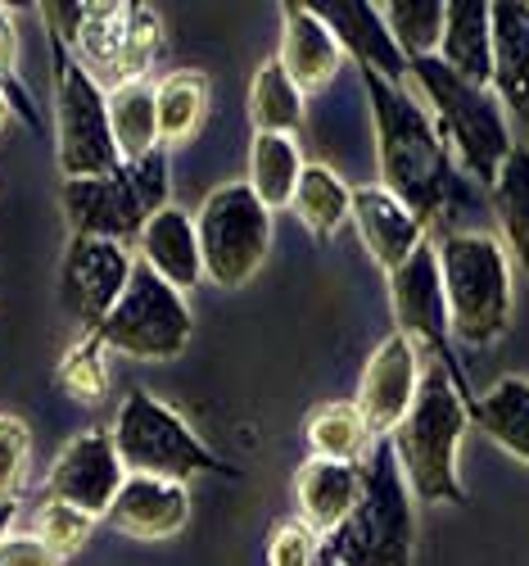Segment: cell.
Here are the masks:
<instances>
[{
  "mask_svg": "<svg viewBox=\"0 0 529 566\" xmlns=\"http://www.w3.org/2000/svg\"><path fill=\"white\" fill-rule=\"evenodd\" d=\"M367 109L375 132V164L380 186L399 196L421 227L435 222L457 196V164L444 146V136L430 118V109L408 91V82H390L362 69Z\"/></svg>",
  "mask_w": 529,
  "mask_h": 566,
  "instance_id": "1",
  "label": "cell"
},
{
  "mask_svg": "<svg viewBox=\"0 0 529 566\" xmlns=\"http://www.w3.org/2000/svg\"><path fill=\"white\" fill-rule=\"evenodd\" d=\"M470 421V399L453 381L444 363L421 367V390L390 436L399 471L421 503H466V490L457 481V449Z\"/></svg>",
  "mask_w": 529,
  "mask_h": 566,
  "instance_id": "2",
  "label": "cell"
},
{
  "mask_svg": "<svg viewBox=\"0 0 529 566\" xmlns=\"http://www.w3.org/2000/svg\"><path fill=\"white\" fill-rule=\"evenodd\" d=\"M358 476H362V494L349 512V522L326 539V557L335 566H412L416 512L394 444L375 440L358 467Z\"/></svg>",
  "mask_w": 529,
  "mask_h": 566,
  "instance_id": "3",
  "label": "cell"
},
{
  "mask_svg": "<svg viewBox=\"0 0 529 566\" xmlns=\"http://www.w3.org/2000/svg\"><path fill=\"white\" fill-rule=\"evenodd\" d=\"M408 82L421 86V105L435 118L444 146L453 155V164L479 181L494 186L507 155H511V127H507V109L498 105V96L489 86H470L457 73H448L435 55L408 64Z\"/></svg>",
  "mask_w": 529,
  "mask_h": 566,
  "instance_id": "4",
  "label": "cell"
},
{
  "mask_svg": "<svg viewBox=\"0 0 529 566\" xmlns=\"http://www.w3.org/2000/svg\"><path fill=\"white\" fill-rule=\"evenodd\" d=\"M444 300H448V332L485 349L511 322V259L498 235L489 231H448L435 245Z\"/></svg>",
  "mask_w": 529,
  "mask_h": 566,
  "instance_id": "5",
  "label": "cell"
},
{
  "mask_svg": "<svg viewBox=\"0 0 529 566\" xmlns=\"http://www.w3.org/2000/svg\"><path fill=\"white\" fill-rule=\"evenodd\" d=\"M45 19L68 55L109 91L146 82L159 55V14L150 6H45Z\"/></svg>",
  "mask_w": 529,
  "mask_h": 566,
  "instance_id": "6",
  "label": "cell"
},
{
  "mask_svg": "<svg viewBox=\"0 0 529 566\" xmlns=\"http://www.w3.org/2000/svg\"><path fill=\"white\" fill-rule=\"evenodd\" d=\"M60 205H64L73 235L127 245L159 209H168V155L159 150L140 164H123L109 177L64 181Z\"/></svg>",
  "mask_w": 529,
  "mask_h": 566,
  "instance_id": "7",
  "label": "cell"
},
{
  "mask_svg": "<svg viewBox=\"0 0 529 566\" xmlns=\"http://www.w3.org/2000/svg\"><path fill=\"white\" fill-rule=\"evenodd\" d=\"M109 440L127 476H155V481L186 485L190 476H204V471H226L213 458V449L181 421V412L155 399L150 390H131L123 399Z\"/></svg>",
  "mask_w": 529,
  "mask_h": 566,
  "instance_id": "8",
  "label": "cell"
},
{
  "mask_svg": "<svg viewBox=\"0 0 529 566\" xmlns=\"http://www.w3.org/2000/svg\"><path fill=\"white\" fill-rule=\"evenodd\" d=\"M204 276L222 291H240L258 276L272 250V213L250 191V181H226L204 196L195 213Z\"/></svg>",
  "mask_w": 529,
  "mask_h": 566,
  "instance_id": "9",
  "label": "cell"
},
{
  "mask_svg": "<svg viewBox=\"0 0 529 566\" xmlns=\"http://www.w3.org/2000/svg\"><path fill=\"white\" fill-rule=\"evenodd\" d=\"M195 332V317L181 291H172L168 281H159L146 263L131 268V281L123 300L109 308V317L100 322V336L109 354L123 358H140V363H168L190 345Z\"/></svg>",
  "mask_w": 529,
  "mask_h": 566,
  "instance_id": "10",
  "label": "cell"
},
{
  "mask_svg": "<svg viewBox=\"0 0 529 566\" xmlns=\"http://www.w3.org/2000/svg\"><path fill=\"white\" fill-rule=\"evenodd\" d=\"M55 41V146H60V172L64 181L77 177H109L123 168L114 136H109V101L105 86L95 82L73 55L68 45Z\"/></svg>",
  "mask_w": 529,
  "mask_h": 566,
  "instance_id": "11",
  "label": "cell"
},
{
  "mask_svg": "<svg viewBox=\"0 0 529 566\" xmlns=\"http://www.w3.org/2000/svg\"><path fill=\"white\" fill-rule=\"evenodd\" d=\"M131 268H136V259L127 254V245L91 241V235H73L68 241L64 268H60V300H64L68 317L82 326V336L100 332V322L127 291Z\"/></svg>",
  "mask_w": 529,
  "mask_h": 566,
  "instance_id": "12",
  "label": "cell"
},
{
  "mask_svg": "<svg viewBox=\"0 0 529 566\" xmlns=\"http://www.w3.org/2000/svg\"><path fill=\"white\" fill-rule=\"evenodd\" d=\"M390 308H394V326L399 336L416 345V354H444L448 358V300H444V276H440V254L430 241H421V250L390 272Z\"/></svg>",
  "mask_w": 529,
  "mask_h": 566,
  "instance_id": "13",
  "label": "cell"
},
{
  "mask_svg": "<svg viewBox=\"0 0 529 566\" xmlns=\"http://www.w3.org/2000/svg\"><path fill=\"white\" fill-rule=\"evenodd\" d=\"M127 481V471L114 453L109 431H77L60 458L51 462V476H45V499H60L68 507H82L95 522H105L109 503L118 499Z\"/></svg>",
  "mask_w": 529,
  "mask_h": 566,
  "instance_id": "14",
  "label": "cell"
},
{
  "mask_svg": "<svg viewBox=\"0 0 529 566\" xmlns=\"http://www.w3.org/2000/svg\"><path fill=\"white\" fill-rule=\"evenodd\" d=\"M421 367H425V358L399 332L384 336L371 349L353 403H358V412H362V421L371 427L375 440H390L399 431V421L408 417V408H412V399L421 390Z\"/></svg>",
  "mask_w": 529,
  "mask_h": 566,
  "instance_id": "15",
  "label": "cell"
},
{
  "mask_svg": "<svg viewBox=\"0 0 529 566\" xmlns=\"http://www.w3.org/2000/svg\"><path fill=\"white\" fill-rule=\"evenodd\" d=\"M276 64L299 86V96H317V91H326L335 77H340L345 51L308 6L285 0L281 6V55H276Z\"/></svg>",
  "mask_w": 529,
  "mask_h": 566,
  "instance_id": "16",
  "label": "cell"
},
{
  "mask_svg": "<svg viewBox=\"0 0 529 566\" xmlns=\"http://www.w3.org/2000/svg\"><path fill=\"white\" fill-rule=\"evenodd\" d=\"M308 10L330 28L340 51L358 60V69H371L390 82H408V60L399 55V45L375 6H367V0H313Z\"/></svg>",
  "mask_w": 529,
  "mask_h": 566,
  "instance_id": "17",
  "label": "cell"
},
{
  "mask_svg": "<svg viewBox=\"0 0 529 566\" xmlns=\"http://www.w3.org/2000/svg\"><path fill=\"white\" fill-rule=\"evenodd\" d=\"M349 218H353L358 241L384 272L403 268L425 241V227L416 222V213L399 196L384 191V186H353Z\"/></svg>",
  "mask_w": 529,
  "mask_h": 566,
  "instance_id": "18",
  "label": "cell"
},
{
  "mask_svg": "<svg viewBox=\"0 0 529 566\" xmlns=\"http://www.w3.org/2000/svg\"><path fill=\"white\" fill-rule=\"evenodd\" d=\"M105 522L131 539H172L190 522V490L177 481L127 476L118 499L105 512Z\"/></svg>",
  "mask_w": 529,
  "mask_h": 566,
  "instance_id": "19",
  "label": "cell"
},
{
  "mask_svg": "<svg viewBox=\"0 0 529 566\" xmlns=\"http://www.w3.org/2000/svg\"><path fill=\"white\" fill-rule=\"evenodd\" d=\"M136 250H140L136 263H146L159 281H168V286L181 291V295H186V291H195L200 281H204V259H200L195 218L181 213L177 205L159 209L146 227H140Z\"/></svg>",
  "mask_w": 529,
  "mask_h": 566,
  "instance_id": "20",
  "label": "cell"
},
{
  "mask_svg": "<svg viewBox=\"0 0 529 566\" xmlns=\"http://www.w3.org/2000/svg\"><path fill=\"white\" fill-rule=\"evenodd\" d=\"M362 494V476L358 467L345 462H326V458H308L295 471V507H299V522L321 539H330L349 522V512Z\"/></svg>",
  "mask_w": 529,
  "mask_h": 566,
  "instance_id": "21",
  "label": "cell"
},
{
  "mask_svg": "<svg viewBox=\"0 0 529 566\" xmlns=\"http://www.w3.org/2000/svg\"><path fill=\"white\" fill-rule=\"evenodd\" d=\"M435 60L470 86L494 82V19L485 0H444V36Z\"/></svg>",
  "mask_w": 529,
  "mask_h": 566,
  "instance_id": "22",
  "label": "cell"
},
{
  "mask_svg": "<svg viewBox=\"0 0 529 566\" xmlns=\"http://www.w3.org/2000/svg\"><path fill=\"white\" fill-rule=\"evenodd\" d=\"M494 19V96L498 105L529 127V6L498 0Z\"/></svg>",
  "mask_w": 529,
  "mask_h": 566,
  "instance_id": "23",
  "label": "cell"
},
{
  "mask_svg": "<svg viewBox=\"0 0 529 566\" xmlns=\"http://www.w3.org/2000/svg\"><path fill=\"white\" fill-rule=\"evenodd\" d=\"M155 118L163 155L195 140L209 118V77L200 69H177L163 82H155Z\"/></svg>",
  "mask_w": 529,
  "mask_h": 566,
  "instance_id": "24",
  "label": "cell"
},
{
  "mask_svg": "<svg viewBox=\"0 0 529 566\" xmlns=\"http://www.w3.org/2000/svg\"><path fill=\"white\" fill-rule=\"evenodd\" d=\"M489 205L498 218V241L507 250L511 263H520V272L529 276V146H511L498 181L489 186Z\"/></svg>",
  "mask_w": 529,
  "mask_h": 566,
  "instance_id": "25",
  "label": "cell"
},
{
  "mask_svg": "<svg viewBox=\"0 0 529 566\" xmlns=\"http://www.w3.org/2000/svg\"><path fill=\"white\" fill-rule=\"evenodd\" d=\"M109 101V136L123 164H140L159 155V118H155V86L150 82H127L105 91Z\"/></svg>",
  "mask_w": 529,
  "mask_h": 566,
  "instance_id": "26",
  "label": "cell"
},
{
  "mask_svg": "<svg viewBox=\"0 0 529 566\" xmlns=\"http://www.w3.org/2000/svg\"><path fill=\"white\" fill-rule=\"evenodd\" d=\"M470 417L485 427V436H494V444H502L511 458L529 462V381L525 376H502V381H494V390L470 399Z\"/></svg>",
  "mask_w": 529,
  "mask_h": 566,
  "instance_id": "27",
  "label": "cell"
},
{
  "mask_svg": "<svg viewBox=\"0 0 529 566\" xmlns=\"http://www.w3.org/2000/svg\"><path fill=\"white\" fill-rule=\"evenodd\" d=\"M304 172V155L290 136H254L250 146V191L263 200L267 213L290 209L295 186Z\"/></svg>",
  "mask_w": 529,
  "mask_h": 566,
  "instance_id": "28",
  "label": "cell"
},
{
  "mask_svg": "<svg viewBox=\"0 0 529 566\" xmlns=\"http://www.w3.org/2000/svg\"><path fill=\"white\" fill-rule=\"evenodd\" d=\"M349 205H353V191L340 181V172L326 168V164H304L290 209H295V218H299L313 235L330 241V235L349 222Z\"/></svg>",
  "mask_w": 529,
  "mask_h": 566,
  "instance_id": "29",
  "label": "cell"
},
{
  "mask_svg": "<svg viewBox=\"0 0 529 566\" xmlns=\"http://www.w3.org/2000/svg\"><path fill=\"white\" fill-rule=\"evenodd\" d=\"M250 123L254 136H290V140L304 127V96L276 60H267L250 82Z\"/></svg>",
  "mask_w": 529,
  "mask_h": 566,
  "instance_id": "30",
  "label": "cell"
},
{
  "mask_svg": "<svg viewBox=\"0 0 529 566\" xmlns=\"http://www.w3.org/2000/svg\"><path fill=\"white\" fill-rule=\"evenodd\" d=\"M371 444H375V436H371V427L362 421L358 403H326L308 421V449H313V458L362 467V458H367Z\"/></svg>",
  "mask_w": 529,
  "mask_h": 566,
  "instance_id": "31",
  "label": "cell"
},
{
  "mask_svg": "<svg viewBox=\"0 0 529 566\" xmlns=\"http://www.w3.org/2000/svg\"><path fill=\"white\" fill-rule=\"evenodd\" d=\"M384 28H390L399 55L408 64L440 55V36H444V0H390L375 6Z\"/></svg>",
  "mask_w": 529,
  "mask_h": 566,
  "instance_id": "32",
  "label": "cell"
},
{
  "mask_svg": "<svg viewBox=\"0 0 529 566\" xmlns=\"http://www.w3.org/2000/svg\"><path fill=\"white\" fill-rule=\"evenodd\" d=\"M105 354H109V349H105V340L95 336V332L77 336V340L68 345V354L60 358L55 386H60L73 403L95 408V403L109 395V358H105Z\"/></svg>",
  "mask_w": 529,
  "mask_h": 566,
  "instance_id": "33",
  "label": "cell"
},
{
  "mask_svg": "<svg viewBox=\"0 0 529 566\" xmlns=\"http://www.w3.org/2000/svg\"><path fill=\"white\" fill-rule=\"evenodd\" d=\"M32 535L64 562L86 548V539L95 535V516H86L82 507H68L60 499H41L32 512Z\"/></svg>",
  "mask_w": 529,
  "mask_h": 566,
  "instance_id": "34",
  "label": "cell"
},
{
  "mask_svg": "<svg viewBox=\"0 0 529 566\" xmlns=\"http://www.w3.org/2000/svg\"><path fill=\"white\" fill-rule=\"evenodd\" d=\"M32 471V431L19 412L0 408V499L19 503Z\"/></svg>",
  "mask_w": 529,
  "mask_h": 566,
  "instance_id": "35",
  "label": "cell"
},
{
  "mask_svg": "<svg viewBox=\"0 0 529 566\" xmlns=\"http://www.w3.org/2000/svg\"><path fill=\"white\" fill-rule=\"evenodd\" d=\"M321 562V539L299 522H281L267 539V566H317Z\"/></svg>",
  "mask_w": 529,
  "mask_h": 566,
  "instance_id": "36",
  "label": "cell"
},
{
  "mask_svg": "<svg viewBox=\"0 0 529 566\" xmlns=\"http://www.w3.org/2000/svg\"><path fill=\"white\" fill-rule=\"evenodd\" d=\"M0 566H64V562L45 548L32 531H23V535H10L6 544H0Z\"/></svg>",
  "mask_w": 529,
  "mask_h": 566,
  "instance_id": "37",
  "label": "cell"
},
{
  "mask_svg": "<svg viewBox=\"0 0 529 566\" xmlns=\"http://www.w3.org/2000/svg\"><path fill=\"white\" fill-rule=\"evenodd\" d=\"M14 69H19V28H14L10 10L0 6V86L14 82Z\"/></svg>",
  "mask_w": 529,
  "mask_h": 566,
  "instance_id": "38",
  "label": "cell"
},
{
  "mask_svg": "<svg viewBox=\"0 0 529 566\" xmlns=\"http://www.w3.org/2000/svg\"><path fill=\"white\" fill-rule=\"evenodd\" d=\"M14 516H19V503H6V499H0V544L14 535Z\"/></svg>",
  "mask_w": 529,
  "mask_h": 566,
  "instance_id": "39",
  "label": "cell"
},
{
  "mask_svg": "<svg viewBox=\"0 0 529 566\" xmlns=\"http://www.w3.org/2000/svg\"><path fill=\"white\" fill-rule=\"evenodd\" d=\"M10 118H14V109H10V101H6V86H0V132L10 127Z\"/></svg>",
  "mask_w": 529,
  "mask_h": 566,
  "instance_id": "40",
  "label": "cell"
},
{
  "mask_svg": "<svg viewBox=\"0 0 529 566\" xmlns=\"http://www.w3.org/2000/svg\"><path fill=\"white\" fill-rule=\"evenodd\" d=\"M317 566H335V562H330V557H326V544H321V562H317Z\"/></svg>",
  "mask_w": 529,
  "mask_h": 566,
  "instance_id": "41",
  "label": "cell"
}]
</instances>
